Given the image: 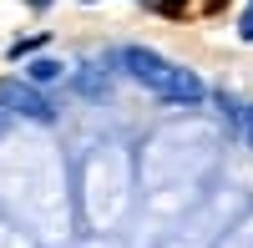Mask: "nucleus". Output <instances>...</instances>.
Listing matches in <instances>:
<instances>
[{
  "label": "nucleus",
  "instance_id": "f03ea898",
  "mask_svg": "<svg viewBox=\"0 0 253 248\" xmlns=\"http://www.w3.org/2000/svg\"><path fill=\"white\" fill-rule=\"evenodd\" d=\"M0 107L15 112V117H31V122H56V107H51V96L31 86L26 76L20 81H0Z\"/></svg>",
  "mask_w": 253,
  "mask_h": 248
},
{
  "label": "nucleus",
  "instance_id": "423d86ee",
  "mask_svg": "<svg viewBox=\"0 0 253 248\" xmlns=\"http://www.w3.org/2000/svg\"><path fill=\"white\" fill-rule=\"evenodd\" d=\"M157 5H162V10H182V0H157Z\"/></svg>",
  "mask_w": 253,
  "mask_h": 248
},
{
  "label": "nucleus",
  "instance_id": "20e7f679",
  "mask_svg": "<svg viewBox=\"0 0 253 248\" xmlns=\"http://www.w3.org/2000/svg\"><path fill=\"white\" fill-rule=\"evenodd\" d=\"M223 117L233 122V127H238V137L253 147V101H228V107H223Z\"/></svg>",
  "mask_w": 253,
  "mask_h": 248
},
{
  "label": "nucleus",
  "instance_id": "39448f33",
  "mask_svg": "<svg viewBox=\"0 0 253 248\" xmlns=\"http://www.w3.org/2000/svg\"><path fill=\"white\" fill-rule=\"evenodd\" d=\"M243 41H253V0H248V10H243V26H238Z\"/></svg>",
  "mask_w": 253,
  "mask_h": 248
},
{
  "label": "nucleus",
  "instance_id": "f257e3e1",
  "mask_svg": "<svg viewBox=\"0 0 253 248\" xmlns=\"http://www.w3.org/2000/svg\"><path fill=\"white\" fill-rule=\"evenodd\" d=\"M122 66L132 71L152 96H162L167 107H203L208 101V86H203L198 71H187V66H177V61H167V56L147 51V46H126Z\"/></svg>",
  "mask_w": 253,
  "mask_h": 248
},
{
  "label": "nucleus",
  "instance_id": "7ed1b4c3",
  "mask_svg": "<svg viewBox=\"0 0 253 248\" xmlns=\"http://www.w3.org/2000/svg\"><path fill=\"white\" fill-rule=\"evenodd\" d=\"M26 81H31V86H56V81H66V61H56V56H36L31 66H26Z\"/></svg>",
  "mask_w": 253,
  "mask_h": 248
}]
</instances>
